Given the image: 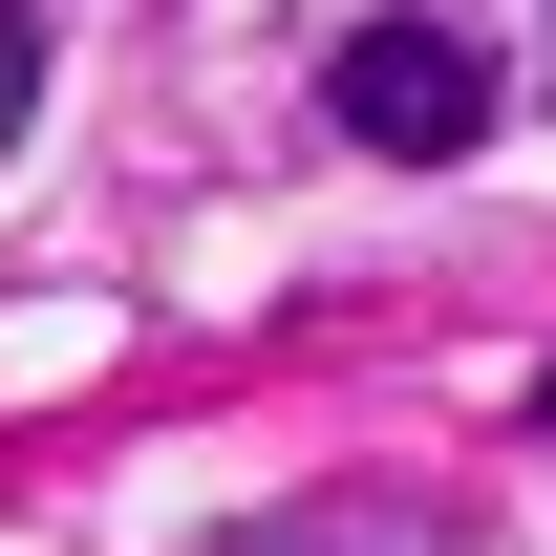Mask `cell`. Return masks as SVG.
Listing matches in <instances>:
<instances>
[{
  "mask_svg": "<svg viewBox=\"0 0 556 556\" xmlns=\"http://www.w3.org/2000/svg\"><path fill=\"white\" fill-rule=\"evenodd\" d=\"M321 86H343L364 150H471V129H492V65L450 43V22H343V65H321Z\"/></svg>",
  "mask_w": 556,
  "mask_h": 556,
  "instance_id": "1",
  "label": "cell"
},
{
  "mask_svg": "<svg viewBox=\"0 0 556 556\" xmlns=\"http://www.w3.org/2000/svg\"><path fill=\"white\" fill-rule=\"evenodd\" d=\"M214 556H471V535L407 514V492H321V514H257V535H214Z\"/></svg>",
  "mask_w": 556,
  "mask_h": 556,
  "instance_id": "2",
  "label": "cell"
},
{
  "mask_svg": "<svg viewBox=\"0 0 556 556\" xmlns=\"http://www.w3.org/2000/svg\"><path fill=\"white\" fill-rule=\"evenodd\" d=\"M22 86H43V0H0V129H22Z\"/></svg>",
  "mask_w": 556,
  "mask_h": 556,
  "instance_id": "3",
  "label": "cell"
},
{
  "mask_svg": "<svg viewBox=\"0 0 556 556\" xmlns=\"http://www.w3.org/2000/svg\"><path fill=\"white\" fill-rule=\"evenodd\" d=\"M535 428H556V386H535Z\"/></svg>",
  "mask_w": 556,
  "mask_h": 556,
  "instance_id": "4",
  "label": "cell"
}]
</instances>
